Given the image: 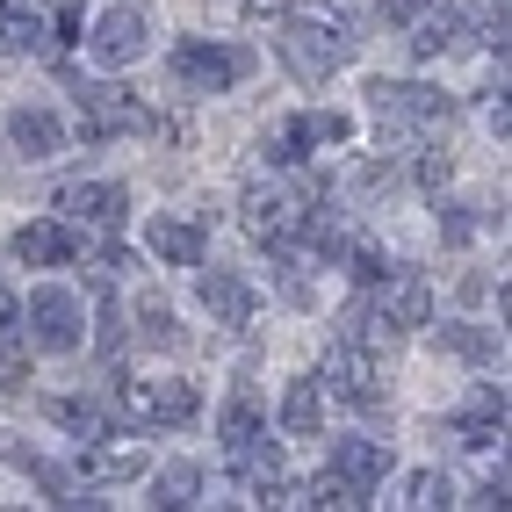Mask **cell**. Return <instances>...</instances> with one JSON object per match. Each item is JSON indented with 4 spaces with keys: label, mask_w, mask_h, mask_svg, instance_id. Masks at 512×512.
Listing matches in <instances>:
<instances>
[{
    "label": "cell",
    "mask_w": 512,
    "mask_h": 512,
    "mask_svg": "<svg viewBox=\"0 0 512 512\" xmlns=\"http://www.w3.org/2000/svg\"><path fill=\"white\" fill-rule=\"evenodd\" d=\"M58 210H65V224H80V231H116L123 224V188L116 181H65Z\"/></svg>",
    "instance_id": "10"
},
{
    "label": "cell",
    "mask_w": 512,
    "mask_h": 512,
    "mask_svg": "<svg viewBox=\"0 0 512 512\" xmlns=\"http://www.w3.org/2000/svg\"><path fill=\"white\" fill-rule=\"evenodd\" d=\"M87 51H94V65H138V58L152 51V22H145L138 8H109V15L94 22Z\"/></svg>",
    "instance_id": "9"
},
{
    "label": "cell",
    "mask_w": 512,
    "mask_h": 512,
    "mask_svg": "<svg viewBox=\"0 0 512 512\" xmlns=\"http://www.w3.org/2000/svg\"><path fill=\"white\" fill-rule=\"evenodd\" d=\"M484 123L498 130V138H505V130H512V109H505V94H491V101H484Z\"/></svg>",
    "instance_id": "32"
},
{
    "label": "cell",
    "mask_w": 512,
    "mask_h": 512,
    "mask_svg": "<svg viewBox=\"0 0 512 512\" xmlns=\"http://www.w3.org/2000/svg\"><path fill=\"white\" fill-rule=\"evenodd\" d=\"M332 476L354 491H375L390 476V448L383 440H332Z\"/></svg>",
    "instance_id": "16"
},
{
    "label": "cell",
    "mask_w": 512,
    "mask_h": 512,
    "mask_svg": "<svg viewBox=\"0 0 512 512\" xmlns=\"http://www.w3.org/2000/svg\"><path fill=\"white\" fill-rule=\"evenodd\" d=\"M15 260H29V267H65V260H73V224H22V231H15Z\"/></svg>",
    "instance_id": "19"
},
{
    "label": "cell",
    "mask_w": 512,
    "mask_h": 512,
    "mask_svg": "<svg viewBox=\"0 0 512 512\" xmlns=\"http://www.w3.org/2000/svg\"><path fill=\"white\" fill-rule=\"evenodd\" d=\"M440 238H448V246H469V238H476V217H469V210H448V217H440Z\"/></svg>",
    "instance_id": "30"
},
{
    "label": "cell",
    "mask_w": 512,
    "mask_h": 512,
    "mask_svg": "<svg viewBox=\"0 0 512 512\" xmlns=\"http://www.w3.org/2000/svg\"><path fill=\"white\" fill-rule=\"evenodd\" d=\"M246 73H253V51H238V44H181L174 51V80L195 94H224Z\"/></svg>",
    "instance_id": "6"
},
{
    "label": "cell",
    "mask_w": 512,
    "mask_h": 512,
    "mask_svg": "<svg viewBox=\"0 0 512 512\" xmlns=\"http://www.w3.org/2000/svg\"><path fill=\"white\" fill-rule=\"evenodd\" d=\"M375 8H383V15H390V22H412V15H419V8H426V0H375Z\"/></svg>",
    "instance_id": "33"
},
{
    "label": "cell",
    "mask_w": 512,
    "mask_h": 512,
    "mask_svg": "<svg viewBox=\"0 0 512 512\" xmlns=\"http://www.w3.org/2000/svg\"><path fill=\"white\" fill-rule=\"evenodd\" d=\"M15 318H22V339L37 354H73L87 339V311H80L73 289H37V296H29V311H15Z\"/></svg>",
    "instance_id": "4"
},
{
    "label": "cell",
    "mask_w": 512,
    "mask_h": 512,
    "mask_svg": "<svg viewBox=\"0 0 512 512\" xmlns=\"http://www.w3.org/2000/svg\"><path fill=\"white\" fill-rule=\"evenodd\" d=\"M145 462H152L145 440H116V433H101V440H87L80 476H87V484H130V476H145Z\"/></svg>",
    "instance_id": "11"
},
{
    "label": "cell",
    "mask_w": 512,
    "mask_h": 512,
    "mask_svg": "<svg viewBox=\"0 0 512 512\" xmlns=\"http://www.w3.org/2000/svg\"><path fill=\"white\" fill-rule=\"evenodd\" d=\"M260 433H267L260 404H253V397H231L224 419H217V440H224V448H246V440H260Z\"/></svg>",
    "instance_id": "24"
},
{
    "label": "cell",
    "mask_w": 512,
    "mask_h": 512,
    "mask_svg": "<svg viewBox=\"0 0 512 512\" xmlns=\"http://www.w3.org/2000/svg\"><path fill=\"white\" fill-rule=\"evenodd\" d=\"M22 375H29V347H22L15 332H0V397H8Z\"/></svg>",
    "instance_id": "29"
},
{
    "label": "cell",
    "mask_w": 512,
    "mask_h": 512,
    "mask_svg": "<svg viewBox=\"0 0 512 512\" xmlns=\"http://www.w3.org/2000/svg\"><path fill=\"white\" fill-rule=\"evenodd\" d=\"M231 462H238V498H246V505H267L282 491V448L267 433L246 440V448H231Z\"/></svg>",
    "instance_id": "13"
},
{
    "label": "cell",
    "mask_w": 512,
    "mask_h": 512,
    "mask_svg": "<svg viewBox=\"0 0 512 512\" xmlns=\"http://www.w3.org/2000/svg\"><path fill=\"white\" fill-rule=\"evenodd\" d=\"M238 8H246V22H282L289 0H238Z\"/></svg>",
    "instance_id": "31"
},
{
    "label": "cell",
    "mask_w": 512,
    "mask_h": 512,
    "mask_svg": "<svg viewBox=\"0 0 512 512\" xmlns=\"http://www.w3.org/2000/svg\"><path fill=\"white\" fill-rule=\"evenodd\" d=\"M195 498H202V469H188V462H174V469L152 484V505H159V512H181V505H195Z\"/></svg>",
    "instance_id": "25"
},
{
    "label": "cell",
    "mask_w": 512,
    "mask_h": 512,
    "mask_svg": "<svg viewBox=\"0 0 512 512\" xmlns=\"http://www.w3.org/2000/svg\"><path fill=\"white\" fill-rule=\"evenodd\" d=\"M145 246H152L166 267H202V231H195L188 217H152Z\"/></svg>",
    "instance_id": "18"
},
{
    "label": "cell",
    "mask_w": 512,
    "mask_h": 512,
    "mask_svg": "<svg viewBox=\"0 0 512 512\" xmlns=\"http://www.w3.org/2000/svg\"><path fill=\"white\" fill-rule=\"evenodd\" d=\"M51 29H58L65 44H73V37H80V8H58V15H51Z\"/></svg>",
    "instance_id": "34"
},
{
    "label": "cell",
    "mask_w": 512,
    "mask_h": 512,
    "mask_svg": "<svg viewBox=\"0 0 512 512\" xmlns=\"http://www.w3.org/2000/svg\"><path fill=\"white\" fill-rule=\"evenodd\" d=\"M195 296H202V311H210L217 325H231V332L253 318V289L238 282L231 267H210V275H195Z\"/></svg>",
    "instance_id": "15"
},
{
    "label": "cell",
    "mask_w": 512,
    "mask_h": 512,
    "mask_svg": "<svg viewBox=\"0 0 512 512\" xmlns=\"http://www.w3.org/2000/svg\"><path fill=\"white\" fill-rule=\"evenodd\" d=\"M397 505H419V512L448 505V476H440V469H412V476H404V498H397Z\"/></svg>",
    "instance_id": "28"
},
{
    "label": "cell",
    "mask_w": 512,
    "mask_h": 512,
    "mask_svg": "<svg viewBox=\"0 0 512 512\" xmlns=\"http://www.w3.org/2000/svg\"><path fill=\"white\" fill-rule=\"evenodd\" d=\"M44 412H51L65 433H80V440H101V433L116 426V412H109V404H94V397H51Z\"/></svg>",
    "instance_id": "21"
},
{
    "label": "cell",
    "mask_w": 512,
    "mask_h": 512,
    "mask_svg": "<svg viewBox=\"0 0 512 512\" xmlns=\"http://www.w3.org/2000/svg\"><path fill=\"white\" fill-rule=\"evenodd\" d=\"M368 109H375V130H390L397 145H412L419 130H448V94L419 80H375Z\"/></svg>",
    "instance_id": "2"
},
{
    "label": "cell",
    "mask_w": 512,
    "mask_h": 512,
    "mask_svg": "<svg viewBox=\"0 0 512 512\" xmlns=\"http://www.w3.org/2000/svg\"><path fill=\"white\" fill-rule=\"evenodd\" d=\"M282 433H325V383L318 375H303V383H289V397H282Z\"/></svg>",
    "instance_id": "20"
},
{
    "label": "cell",
    "mask_w": 512,
    "mask_h": 512,
    "mask_svg": "<svg viewBox=\"0 0 512 512\" xmlns=\"http://www.w3.org/2000/svg\"><path fill=\"white\" fill-rule=\"evenodd\" d=\"M138 339H145V347H159V354H181L188 347V332L174 325V311H166V303H138Z\"/></svg>",
    "instance_id": "23"
},
{
    "label": "cell",
    "mask_w": 512,
    "mask_h": 512,
    "mask_svg": "<svg viewBox=\"0 0 512 512\" xmlns=\"http://www.w3.org/2000/svg\"><path fill=\"white\" fill-rule=\"evenodd\" d=\"M311 210H318V188L260 181V188H246V202H238V224H246V238H260L267 253H289L303 238V217H311Z\"/></svg>",
    "instance_id": "1"
},
{
    "label": "cell",
    "mask_w": 512,
    "mask_h": 512,
    "mask_svg": "<svg viewBox=\"0 0 512 512\" xmlns=\"http://www.w3.org/2000/svg\"><path fill=\"white\" fill-rule=\"evenodd\" d=\"M116 397L130 404V419H145V426H188L202 412L195 383H116Z\"/></svg>",
    "instance_id": "8"
},
{
    "label": "cell",
    "mask_w": 512,
    "mask_h": 512,
    "mask_svg": "<svg viewBox=\"0 0 512 512\" xmlns=\"http://www.w3.org/2000/svg\"><path fill=\"white\" fill-rule=\"evenodd\" d=\"M51 29L44 0H0V51H37Z\"/></svg>",
    "instance_id": "17"
},
{
    "label": "cell",
    "mask_w": 512,
    "mask_h": 512,
    "mask_svg": "<svg viewBox=\"0 0 512 512\" xmlns=\"http://www.w3.org/2000/svg\"><path fill=\"white\" fill-rule=\"evenodd\" d=\"M448 44H455V15H426V8H419V15H412V58L426 65V58H440Z\"/></svg>",
    "instance_id": "26"
},
{
    "label": "cell",
    "mask_w": 512,
    "mask_h": 512,
    "mask_svg": "<svg viewBox=\"0 0 512 512\" xmlns=\"http://www.w3.org/2000/svg\"><path fill=\"white\" fill-rule=\"evenodd\" d=\"M440 347L462 354V361H491V354H498V332H484V325H448V332H440Z\"/></svg>",
    "instance_id": "27"
},
{
    "label": "cell",
    "mask_w": 512,
    "mask_h": 512,
    "mask_svg": "<svg viewBox=\"0 0 512 512\" xmlns=\"http://www.w3.org/2000/svg\"><path fill=\"white\" fill-rule=\"evenodd\" d=\"M347 130H354V123L339 116V109H303V116L289 123V138H296V152H303V145H347Z\"/></svg>",
    "instance_id": "22"
},
{
    "label": "cell",
    "mask_w": 512,
    "mask_h": 512,
    "mask_svg": "<svg viewBox=\"0 0 512 512\" xmlns=\"http://www.w3.org/2000/svg\"><path fill=\"white\" fill-rule=\"evenodd\" d=\"M375 325L383 332H419L433 325V289L419 267H390L383 282H375Z\"/></svg>",
    "instance_id": "7"
},
{
    "label": "cell",
    "mask_w": 512,
    "mask_h": 512,
    "mask_svg": "<svg viewBox=\"0 0 512 512\" xmlns=\"http://www.w3.org/2000/svg\"><path fill=\"white\" fill-rule=\"evenodd\" d=\"M455 440H462V448H476V455L505 440V390H498V383H476V390H469L462 419H455Z\"/></svg>",
    "instance_id": "12"
},
{
    "label": "cell",
    "mask_w": 512,
    "mask_h": 512,
    "mask_svg": "<svg viewBox=\"0 0 512 512\" xmlns=\"http://www.w3.org/2000/svg\"><path fill=\"white\" fill-rule=\"evenodd\" d=\"M0 332H15V296H8V282H0Z\"/></svg>",
    "instance_id": "35"
},
{
    "label": "cell",
    "mask_w": 512,
    "mask_h": 512,
    "mask_svg": "<svg viewBox=\"0 0 512 512\" xmlns=\"http://www.w3.org/2000/svg\"><path fill=\"white\" fill-rule=\"evenodd\" d=\"M275 44H282V65H289L303 87H325L339 65L354 58V37H347L339 22H325V15H311V22H282Z\"/></svg>",
    "instance_id": "3"
},
{
    "label": "cell",
    "mask_w": 512,
    "mask_h": 512,
    "mask_svg": "<svg viewBox=\"0 0 512 512\" xmlns=\"http://www.w3.org/2000/svg\"><path fill=\"white\" fill-rule=\"evenodd\" d=\"M8 138H15L22 159H58V152H65V123H58V109H37V101H22V109L8 116Z\"/></svg>",
    "instance_id": "14"
},
{
    "label": "cell",
    "mask_w": 512,
    "mask_h": 512,
    "mask_svg": "<svg viewBox=\"0 0 512 512\" xmlns=\"http://www.w3.org/2000/svg\"><path fill=\"white\" fill-rule=\"evenodd\" d=\"M80 109H87V123H80L87 145L116 138V130H130V138H145V130H152V109L130 87H116V80H80Z\"/></svg>",
    "instance_id": "5"
}]
</instances>
